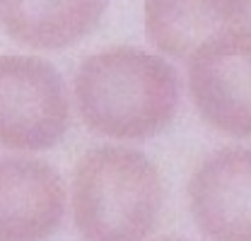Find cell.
<instances>
[{"instance_id": "9c48e42d", "label": "cell", "mask_w": 251, "mask_h": 241, "mask_svg": "<svg viewBox=\"0 0 251 241\" xmlns=\"http://www.w3.org/2000/svg\"><path fill=\"white\" fill-rule=\"evenodd\" d=\"M157 241H184V239H157Z\"/></svg>"}, {"instance_id": "3957f363", "label": "cell", "mask_w": 251, "mask_h": 241, "mask_svg": "<svg viewBox=\"0 0 251 241\" xmlns=\"http://www.w3.org/2000/svg\"><path fill=\"white\" fill-rule=\"evenodd\" d=\"M70 125V101L58 70L31 56H0V145L39 152L58 145Z\"/></svg>"}, {"instance_id": "7a4b0ae2", "label": "cell", "mask_w": 251, "mask_h": 241, "mask_svg": "<svg viewBox=\"0 0 251 241\" xmlns=\"http://www.w3.org/2000/svg\"><path fill=\"white\" fill-rule=\"evenodd\" d=\"M164 205V181L143 152L104 145L80 157L73 217L85 241H145Z\"/></svg>"}, {"instance_id": "5b68a950", "label": "cell", "mask_w": 251, "mask_h": 241, "mask_svg": "<svg viewBox=\"0 0 251 241\" xmlns=\"http://www.w3.org/2000/svg\"><path fill=\"white\" fill-rule=\"evenodd\" d=\"M247 147H222L205 157L188 179V208L198 229L213 241H251Z\"/></svg>"}, {"instance_id": "8992f818", "label": "cell", "mask_w": 251, "mask_h": 241, "mask_svg": "<svg viewBox=\"0 0 251 241\" xmlns=\"http://www.w3.org/2000/svg\"><path fill=\"white\" fill-rule=\"evenodd\" d=\"M65 217L61 174L34 157H0V241H41Z\"/></svg>"}, {"instance_id": "52a82bcc", "label": "cell", "mask_w": 251, "mask_h": 241, "mask_svg": "<svg viewBox=\"0 0 251 241\" xmlns=\"http://www.w3.org/2000/svg\"><path fill=\"white\" fill-rule=\"evenodd\" d=\"M145 31L169 58H188L201 44L249 24V0H145Z\"/></svg>"}, {"instance_id": "ba28073f", "label": "cell", "mask_w": 251, "mask_h": 241, "mask_svg": "<svg viewBox=\"0 0 251 241\" xmlns=\"http://www.w3.org/2000/svg\"><path fill=\"white\" fill-rule=\"evenodd\" d=\"M109 0H0V27L29 48L58 51L99 24Z\"/></svg>"}, {"instance_id": "277c9868", "label": "cell", "mask_w": 251, "mask_h": 241, "mask_svg": "<svg viewBox=\"0 0 251 241\" xmlns=\"http://www.w3.org/2000/svg\"><path fill=\"white\" fill-rule=\"evenodd\" d=\"M249 27L229 29L188 56V92L210 128L247 140L249 114Z\"/></svg>"}, {"instance_id": "6da1fadb", "label": "cell", "mask_w": 251, "mask_h": 241, "mask_svg": "<svg viewBox=\"0 0 251 241\" xmlns=\"http://www.w3.org/2000/svg\"><path fill=\"white\" fill-rule=\"evenodd\" d=\"M179 75L155 53L114 46L82 60L75 104L85 125L111 140H145L162 133L179 109Z\"/></svg>"}]
</instances>
